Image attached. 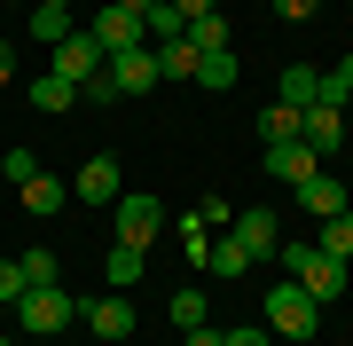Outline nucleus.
Returning <instances> with one entry per match:
<instances>
[{
    "label": "nucleus",
    "instance_id": "obj_1",
    "mask_svg": "<svg viewBox=\"0 0 353 346\" xmlns=\"http://www.w3.org/2000/svg\"><path fill=\"white\" fill-rule=\"evenodd\" d=\"M275 260H283V276L299 283L306 299H345V260H330L322 244L290 236V244H275Z\"/></svg>",
    "mask_w": 353,
    "mask_h": 346
},
{
    "label": "nucleus",
    "instance_id": "obj_2",
    "mask_svg": "<svg viewBox=\"0 0 353 346\" xmlns=\"http://www.w3.org/2000/svg\"><path fill=\"white\" fill-rule=\"evenodd\" d=\"M259 323H267V331H275V338H314V323H322V299H306L299 291V283H267V291H259Z\"/></svg>",
    "mask_w": 353,
    "mask_h": 346
},
{
    "label": "nucleus",
    "instance_id": "obj_3",
    "mask_svg": "<svg viewBox=\"0 0 353 346\" xmlns=\"http://www.w3.org/2000/svg\"><path fill=\"white\" fill-rule=\"evenodd\" d=\"M16 323H24L32 338H55L63 323H79V299L63 291V283H32V291L16 299Z\"/></svg>",
    "mask_w": 353,
    "mask_h": 346
},
{
    "label": "nucleus",
    "instance_id": "obj_4",
    "mask_svg": "<svg viewBox=\"0 0 353 346\" xmlns=\"http://www.w3.org/2000/svg\"><path fill=\"white\" fill-rule=\"evenodd\" d=\"M165 229V205L150 189H118V244H141V252H150V236Z\"/></svg>",
    "mask_w": 353,
    "mask_h": 346
},
{
    "label": "nucleus",
    "instance_id": "obj_5",
    "mask_svg": "<svg viewBox=\"0 0 353 346\" xmlns=\"http://www.w3.org/2000/svg\"><path fill=\"white\" fill-rule=\"evenodd\" d=\"M87 32H94V48H102V55H126V48H150V32H141V16H134V8H118V0H110V8L94 16Z\"/></svg>",
    "mask_w": 353,
    "mask_h": 346
},
{
    "label": "nucleus",
    "instance_id": "obj_6",
    "mask_svg": "<svg viewBox=\"0 0 353 346\" xmlns=\"http://www.w3.org/2000/svg\"><path fill=\"white\" fill-rule=\"evenodd\" d=\"M290 189H299V213H306V220H330V213H345V205H353L345 181H338V173H322V166L306 173V181H290Z\"/></svg>",
    "mask_w": 353,
    "mask_h": 346
},
{
    "label": "nucleus",
    "instance_id": "obj_7",
    "mask_svg": "<svg viewBox=\"0 0 353 346\" xmlns=\"http://www.w3.org/2000/svg\"><path fill=\"white\" fill-rule=\"evenodd\" d=\"M102 64H110V55L94 48V32H71V39H55V79H71V87H79V79H94Z\"/></svg>",
    "mask_w": 353,
    "mask_h": 346
},
{
    "label": "nucleus",
    "instance_id": "obj_8",
    "mask_svg": "<svg viewBox=\"0 0 353 346\" xmlns=\"http://www.w3.org/2000/svg\"><path fill=\"white\" fill-rule=\"evenodd\" d=\"M79 323H87L94 338H134V299H126V291H110V299H87V307H79Z\"/></svg>",
    "mask_w": 353,
    "mask_h": 346
},
{
    "label": "nucleus",
    "instance_id": "obj_9",
    "mask_svg": "<svg viewBox=\"0 0 353 346\" xmlns=\"http://www.w3.org/2000/svg\"><path fill=\"white\" fill-rule=\"evenodd\" d=\"M110 79H118V95H150V87H165V79H157V48L110 55Z\"/></svg>",
    "mask_w": 353,
    "mask_h": 346
},
{
    "label": "nucleus",
    "instance_id": "obj_10",
    "mask_svg": "<svg viewBox=\"0 0 353 346\" xmlns=\"http://www.w3.org/2000/svg\"><path fill=\"white\" fill-rule=\"evenodd\" d=\"M299 142H306L314 157H338V142H345V118H338V103H314V110H306V118H299Z\"/></svg>",
    "mask_w": 353,
    "mask_h": 346
},
{
    "label": "nucleus",
    "instance_id": "obj_11",
    "mask_svg": "<svg viewBox=\"0 0 353 346\" xmlns=\"http://www.w3.org/2000/svg\"><path fill=\"white\" fill-rule=\"evenodd\" d=\"M243 244H252V260H275V244H283V220H275V205H252V213H236L228 220Z\"/></svg>",
    "mask_w": 353,
    "mask_h": 346
},
{
    "label": "nucleus",
    "instance_id": "obj_12",
    "mask_svg": "<svg viewBox=\"0 0 353 346\" xmlns=\"http://www.w3.org/2000/svg\"><path fill=\"white\" fill-rule=\"evenodd\" d=\"M79 205H118V157L110 150H94L79 166Z\"/></svg>",
    "mask_w": 353,
    "mask_h": 346
},
{
    "label": "nucleus",
    "instance_id": "obj_13",
    "mask_svg": "<svg viewBox=\"0 0 353 346\" xmlns=\"http://www.w3.org/2000/svg\"><path fill=\"white\" fill-rule=\"evenodd\" d=\"M259 166H267V173H283V181H306L322 157L306 150V142H259Z\"/></svg>",
    "mask_w": 353,
    "mask_h": 346
},
{
    "label": "nucleus",
    "instance_id": "obj_14",
    "mask_svg": "<svg viewBox=\"0 0 353 346\" xmlns=\"http://www.w3.org/2000/svg\"><path fill=\"white\" fill-rule=\"evenodd\" d=\"M275 103L314 110V103H322V71H314V64H290V71H283V87H275Z\"/></svg>",
    "mask_w": 353,
    "mask_h": 346
},
{
    "label": "nucleus",
    "instance_id": "obj_15",
    "mask_svg": "<svg viewBox=\"0 0 353 346\" xmlns=\"http://www.w3.org/2000/svg\"><path fill=\"white\" fill-rule=\"evenodd\" d=\"M24 32L39 39V48H55V39H71L79 24H71V8H48V0H32V8H24Z\"/></svg>",
    "mask_w": 353,
    "mask_h": 346
},
{
    "label": "nucleus",
    "instance_id": "obj_16",
    "mask_svg": "<svg viewBox=\"0 0 353 346\" xmlns=\"http://www.w3.org/2000/svg\"><path fill=\"white\" fill-rule=\"evenodd\" d=\"M204 268H212V276H252V268H259V260H252V244H243L236 229H228V236L212 244V260H204Z\"/></svg>",
    "mask_w": 353,
    "mask_h": 346
},
{
    "label": "nucleus",
    "instance_id": "obj_17",
    "mask_svg": "<svg viewBox=\"0 0 353 346\" xmlns=\"http://www.w3.org/2000/svg\"><path fill=\"white\" fill-rule=\"evenodd\" d=\"M71 103H79V87H71V79H55V71H48V79H32V110H48V118H63Z\"/></svg>",
    "mask_w": 353,
    "mask_h": 346
},
{
    "label": "nucleus",
    "instance_id": "obj_18",
    "mask_svg": "<svg viewBox=\"0 0 353 346\" xmlns=\"http://www.w3.org/2000/svg\"><path fill=\"white\" fill-rule=\"evenodd\" d=\"M24 213H32V220L63 213V181H55V173H32V181H24Z\"/></svg>",
    "mask_w": 353,
    "mask_h": 346
},
{
    "label": "nucleus",
    "instance_id": "obj_19",
    "mask_svg": "<svg viewBox=\"0 0 353 346\" xmlns=\"http://www.w3.org/2000/svg\"><path fill=\"white\" fill-rule=\"evenodd\" d=\"M314 229H322L314 244H322L330 260H353V205H345V213H330V220H314Z\"/></svg>",
    "mask_w": 353,
    "mask_h": 346
},
{
    "label": "nucleus",
    "instance_id": "obj_20",
    "mask_svg": "<svg viewBox=\"0 0 353 346\" xmlns=\"http://www.w3.org/2000/svg\"><path fill=\"white\" fill-rule=\"evenodd\" d=\"M196 87H236V48H212V55H196Z\"/></svg>",
    "mask_w": 353,
    "mask_h": 346
},
{
    "label": "nucleus",
    "instance_id": "obj_21",
    "mask_svg": "<svg viewBox=\"0 0 353 346\" xmlns=\"http://www.w3.org/2000/svg\"><path fill=\"white\" fill-rule=\"evenodd\" d=\"M196 323H212V299H204L196 283H181L173 291V331H196Z\"/></svg>",
    "mask_w": 353,
    "mask_h": 346
},
{
    "label": "nucleus",
    "instance_id": "obj_22",
    "mask_svg": "<svg viewBox=\"0 0 353 346\" xmlns=\"http://www.w3.org/2000/svg\"><path fill=\"white\" fill-rule=\"evenodd\" d=\"M141 260H150L141 244H110V291H134V283H141Z\"/></svg>",
    "mask_w": 353,
    "mask_h": 346
},
{
    "label": "nucleus",
    "instance_id": "obj_23",
    "mask_svg": "<svg viewBox=\"0 0 353 346\" xmlns=\"http://www.w3.org/2000/svg\"><path fill=\"white\" fill-rule=\"evenodd\" d=\"M299 118H306V110H290V103H267V110H259V142H299Z\"/></svg>",
    "mask_w": 353,
    "mask_h": 346
},
{
    "label": "nucleus",
    "instance_id": "obj_24",
    "mask_svg": "<svg viewBox=\"0 0 353 346\" xmlns=\"http://www.w3.org/2000/svg\"><path fill=\"white\" fill-rule=\"evenodd\" d=\"M157 79H196V48L189 39H165L157 48Z\"/></svg>",
    "mask_w": 353,
    "mask_h": 346
},
{
    "label": "nucleus",
    "instance_id": "obj_25",
    "mask_svg": "<svg viewBox=\"0 0 353 346\" xmlns=\"http://www.w3.org/2000/svg\"><path fill=\"white\" fill-rule=\"evenodd\" d=\"M141 32H150V48L181 39V16H173V0H150V8H141Z\"/></svg>",
    "mask_w": 353,
    "mask_h": 346
},
{
    "label": "nucleus",
    "instance_id": "obj_26",
    "mask_svg": "<svg viewBox=\"0 0 353 346\" xmlns=\"http://www.w3.org/2000/svg\"><path fill=\"white\" fill-rule=\"evenodd\" d=\"M181 39L196 55H212V48H228V16H196V24H181Z\"/></svg>",
    "mask_w": 353,
    "mask_h": 346
},
{
    "label": "nucleus",
    "instance_id": "obj_27",
    "mask_svg": "<svg viewBox=\"0 0 353 346\" xmlns=\"http://www.w3.org/2000/svg\"><path fill=\"white\" fill-rule=\"evenodd\" d=\"M79 103H94V110H110V103H126V95H118V79H110V64H102L94 79H79Z\"/></svg>",
    "mask_w": 353,
    "mask_h": 346
},
{
    "label": "nucleus",
    "instance_id": "obj_28",
    "mask_svg": "<svg viewBox=\"0 0 353 346\" xmlns=\"http://www.w3.org/2000/svg\"><path fill=\"white\" fill-rule=\"evenodd\" d=\"M16 268H24V291H32V283H55V252L32 244V252H16Z\"/></svg>",
    "mask_w": 353,
    "mask_h": 346
},
{
    "label": "nucleus",
    "instance_id": "obj_29",
    "mask_svg": "<svg viewBox=\"0 0 353 346\" xmlns=\"http://www.w3.org/2000/svg\"><path fill=\"white\" fill-rule=\"evenodd\" d=\"M0 173H8V181H16V189H24V181L39 173V157H32V150H8V157H0Z\"/></svg>",
    "mask_w": 353,
    "mask_h": 346
},
{
    "label": "nucleus",
    "instance_id": "obj_30",
    "mask_svg": "<svg viewBox=\"0 0 353 346\" xmlns=\"http://www.w3.org/2000/svg\"><path fill=\"white\" fill-rule=\"evenodd\" d=\"M0 299H8V307L24 299V268H16V260H0Z\"/></svg>",
    "mask_w": 353,
    "mask_h": 346
},
{
    "label": "nucleus",
    "instance_id": "obj_31",
    "mask_svg": "<svg viewBox=\"0 0 353 346\" xmlns=\"http://www.w3.org/2000/svg\"><path fill=\"white\" fill-rule=\"evenodd\" d=\"M196 220H204V229H228L236 213H228V197H204V205H196Z\"/></svg>",
    "mask_w": 353,
    "mask_h": 346
},
{
    "label": "nucleus",
    "instance_id": "obj_32",
    "mask_svg": "<svg viewBox=\"0 0 353 346\" xmlns=\"http://www.w3.org/2000/svg\"><path fill=\"white\" fill-rule=\"evenodd\" d=\"M173 16H181V24H196V16H220V0H173Z\"/></svg>",
    "mask_w": 353,
    "mask_h": 346
},
{
    "label": "nucleus",
    "instance_id": "obj_33",
    "mask_svg": "<svg viewBox=\"0 0 353 346\" xmlns=\"http://www.w3.org/2000/svg\"><path fill=\"white\" fill-rule=\"evenodd\" d=\"M275 331H267V323H243V331H228V346H267Z\"/></svg>",
    "mask_w": 353,
    "mask_h": 346
},
{
    "label": "nucleus",
    "instance_id": "obj_34",
    "mask_svg": "<svg viewBox=\"0 0 353 346\" xmlns=\"http://www.w3.org/2000/svg\"><path fill=\"white\" fill-rule=\"evenodd\" d=\"M314 8H322V0H275V16H290V24H306Z\"/></svg>",
    "mask_w": 353,
    "mask_h": 346
},
{
    "label": "nucleus",
    "instance_id": "obj_35",
    "mask_svg": "<svg viewBox=\"0 0 353 346\" xmlns=\"http://www.w3.org/2000/svg\"><path fill=\"white\" fill-rule=\"evenodd\" d=\"M189 346H228V331H212V323H196V331H181Z\"/></svg>",
    "mask_w": 353,
    "mask_h": 346
},
{
    "label": "nucleus",
    "instance_id": "obj_36",
    "mask_svg": "<svg viewBox=\"0 0 353 346\" xmlns=\"http://www.w3.org/2000/svg\"><path fill=\"white\" fill-rule=\"evenodd\" d=\"M0 87H16V48L0 39Z\"/></svg>",
    "mask_w": 353,
    "mask_h": 346
},
{
    "label": "nucleus",
    "instance_id": "obj_37",
    "mask_svg": "<svg viewBox=\"0 0 353 346\" xmlns=\"http://www.w3.org/2000/svg\"><path fill=\"white\" fill-rule=\"evenodd\" d=\"M118 8H134V16H141V8H150V0H118Z\"/></svg>",
    "mask_w": 353,
    "mask_h": 346
},
{
    "label": "nucleus",
    "instance_id": "obj_38",
    "mask_svg": "<svg viewBox=\"0 0 353 346\" xmlns=\"http://www.w3.org/2000/svg\"><path fill=\"white\" fill-rule=\"evenodd\" d=\"M0 8H32V0H0Z\"/></svg>",
    "mask_w": 353,
    "mask_h": 346
},
{
    "label": "nucleus",
    "instance_id": "obj_39",
    "mask_svg": "<svg viewBox=\"0 0 353 346\" xmlns=\"http://www.w3.org/2000/svg\"><path fill=\"white\" fill-rule=\"evenodd\" d=\"M48 8H71V0H48Z\"/></svg>",
    "mask_w": 353,
    "mask_h": 346
},
{
    "label": "nucleus",
    "instance_id": "obj_40",
    "mask_svg": "<svg viewBox=\"0 0 353 346\" xmlns=\"http://www.w3.org/2000/svg\"><path fill=\"white\" fill-rule=\"evenodd\" d=\"M0 346H16V338H0Z\"/></svg>",
    "mask_w": 353,
    "mask_h": 346
}]
</instances>
